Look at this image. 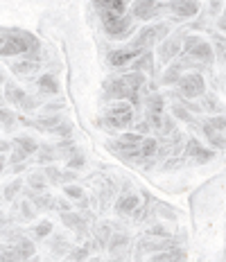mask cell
Listing matches in <instances>:
<instances>
[{
	"label": "cell",
	"instance_id": "1",
	"mask_svg": "<svg viewBox=\"0 0 226 262\" xmlns=\"http://www.w3.org/2000/svg\"><path fill=\"white\" fill-rule=\"evenodd\" d=\"M38 39L34 34H30V32L25 30H7V27H3V32H0V54H3L5 59L7 57H16V54H30L38 50Z\"/></svg>",
	"mask_w": 226,
	"mask_h": 262
},
{
	"label": "cell",
	"instance_id": "2",
	"mask_svg": "<svg viewBox=\"0 0 226 262\" xmlns=\"http://www.w3.org/2000/svg\"><path fill=\"white\" fill-rule=\"evenodd\" d=\"M100 18H102V27L107 32V36L111 39H125L134 32V14L127 12H111V9H100Z\"/></svg>",
	"mask_w": 226,
	"mask_h": 262
},
{
	"label": "cell",
	"instance_id": "3",
	"mask_svg": "<svg viewBox=\"0 0 226 262\" xmlns=\"http://www.w3.org/2000/svg\"><path fill=\"white\" fill-rule=\"evenodd\" d=\"M188 59L197 63V68H211L213 61H215V48L208 43L206 39L197 34H188L183 39V52Z\"/></svg>",
	"mask_w": 226,
	"mask_h": 262
},
{
	"label": "cell",
	"instance_id": "4",
	"mask_svg": "<svg viewBox=\"0 0 226 262\" xmlns=\"http://www.w3.org/2000/svg\"><path fill=\"white\" fill-rule=\"evenodd\" d=\"M104 122L109 124L111 129H129L134 124V104H127V102L118 100L115 104L104 113Z\"/></svg>",
	"mask_w": 226,
	"mask_h": 262
},
{
	"label": "cell",
	"instance_id": "5",
	"mask_svg": "<svg viewBox=\"0 0 226 262\" xmlns=\"http://www.w3.org/2000/svg\"><path fill=\"white\" fill-rule=\"evenodd\" d=\"M170 34V25L165 23H154V25H145L138 34L134 36V41H131V46L136 48H142V50H150L154 48L156 43H161L163 39H168Z\"/></svg>",
	"mask_w": 226,
	"mask_h": 262
},
{
	"label": "cell",
	"instance_id": "6",
	"mask_svg": "<svg viewBox=\"0 0 226 262\" xmlns=\"http://www.w3.org/2000/svg\"><path fill=\"white\" fill-rule=\"evenodd\" d=\"M176 89H179L183 100H195V97H201L203 93H206V79L201 77V73L190 70V73H186L183 77L179 79Z\"/></svg>",
	"mask_w": 226,
	"mask_h": 262
},
{
	"label": "cell",
	"instance_id": "7",
	"mask_svg": "<svg viewBox=\"0 0 226 262\" xmlns=\"http://www.w3.org/2000/svg\"><path fill=\"white\" fill-rule=\"evenodd\" d=\"M142 52H145V50H142V48H136V46L118 48V50H111L107 54V63L111 66V68H125V66L134 63Z\"/></svg>",
	"mask_w": 226,
	"mask_h": 262
},
{
	"label": "cell",
	"instance_id": "8",
	"mask_svg": "<svg viewBox=\"0 0 226 262\" xmlns=\"http://www.w3.org/2000/svg\"><path fill=\"white\" fill-rule=\"evenodd\" d=\"M134 95H140V93L131 91V86L122 77L109 79L104 84V100H131Z\"/></svg>",
	"mask_w": 226,
	"mask_h": 262
},
{
	"label": "cell",
	"instance_id": "9",
	"mask_svg": "<svg viewBox=\"0 0 226 262\" xmlns=\"http://www.w3.org/2000/svg\"><path fill=\"white\" fill-rule=\"evenodd\" d=\"M183 156L188 158V163H192V165H201V163H208L213 161V151L206 149V147H201V143L197 138H190L188 143H186V151Z\"/></svg>",
	"mask_w": 226,
	"mask_h": 262
},
{
	"label": "cell",
	"instance_id": "10",
	"mask_svg": "<svg viewBox=\"0 0 226 262\" xmlns=\"http://www.w3.org/2000/svg\"><path fill=\"white\" fill-rule=\"evenodd\" d=\"M181 52H183V41H181L179 34H174V36H168V39L161 41V48H158V59H161L163 63H170L174 57H179Z\"/></svg>",
	"mask_w": 226,
	"mask_h": 262
},
{
	"label": "cell",
	"instance_id": "11",
	"mask_svg": "<svg viewBox=\"0 0 226 262\" xmlns=\"http://www.w3.org/2000/svg\"><path fill=\"white\" fill-rule=\"evenodd\" d=\"M158 9H161V5L156 0H134L129 12L134 14L136 20H150L158 14Z\"/></svg>",
	"mask_w": 226,
	"mask_h": 262
},
{
	"label": "cell",
	"instance_id": "12",
	"mask_svg": "<svg viewBox=\"0 0 226 262\" xmlns=\"http://www.w3.org/2000/svg\"><path fill=\"white\" fill-rule=\"evenodd\" d=\"M168 9L181 18H192L199 14V3L197 0H168Z\"/></svg>",
	"mask_w": 226,
	"mask_h": 262
},
{
	"label": "cell",
	"instance_id": "13",
	"mask_svg": "<svg viewBox=\"0 0 226 262\" xmlns=\"http://www.w3.org/2000/svg\"><path fill=\"white\" fill-rule=\"evenodd\" d=\"M201 131H203V136H206V140L208 143H211L215 149H226V136L222 134V131H219L217 127H213L211 122H203L201 124Z\"/></svg>",
	"mask_w": 226,
	"mask_h": 262
},
{
	"label": "cell",
	"instance_id": "14",
	"mask_svg": "<svg viewBox=\"0 0 226 262\" xmlns=\"http://www.w3.org/2000/svg\"><path fill=\"white\" fill-rule=\"evenodd\" d=\"M138 204H140L138 194H122L118 199V204H115V212H120V215H131V212H134L136 215Z\"/></svg>",
	"mask_w": 226,
	"mask_h": 262
},
{
	"label": "cell",
	"instance_id": "15",
	"mask_svg": "<svg viewBox=\"0 0 226 262\" xmlns=\"http://www.w3.org/2000/svg\"><path fill=\"white\" fill-rule=\"evenodd\" d=\"M61 222L66 224L68 228H75L77 231V235H84V228H86V224H84V220H81V215L79 212H73V210H64L61 212Z\"/></svg>",
	"mask_w": 226,
	"mask_h": 262
},
{
	"label": "cell",
	"instance_id": "16",
	"mask_svg": "<svg viewBox=\"0 0 226 262\" xmlns=\"http://www.w3.org/2000/svg\"><path fill=\"white\" fill-rule=\"evenodd\" d=\"M38 68H41L38 61H34V59H30V57H25L23 61L12 63V70H14L16 75H20V77H30V75H34Z\"/></svg>",
	"mask_w": 226,
	"mask_h": 262
},
{
	"label": "cell",
	"instance_id": "17",
	"mask_svg": "<svg viewBox=\"0 0 226 262\" xmlns=\"http://www.w3.org/2000/svg\"><path fill=\"white\" fill-rule=\"evenodd\" d=\"M36 89H38L41 95H57L59 84H57V79H54L52 75H41V77L36 79Z\"/></svg>",
	"mask_w": 226,
	"mask_h": 262
},
{
	"label": "cell",
	"instance_id": "18",
	"mask_svg": "<svg viewBox=\"0 0 226 262\" xmlns=\"http://www.w3.org/2000/svg\"><path fill=\"white\" fill-rule=\"evenodd\" d=\"M183 63H181V61H176V63H172V66H170V68L168 70H165V73H163V84L165 86H172V84H179V79L181 77H183Z\"/></svg>",
	"mask_w": 226,
	"mask_h": 262
},
{
	"label": "cell",
	"instance_id": "19",
	"mask_svg": "<svg viewBox=\"0 0 226 262\" xmlns=\"http://www.w3.org/2000/svg\"><path fill=\"white\" fill-rule=\"evenodd\" d=\"M127 244H129V235L127 233H113L111 239H109V251H111V255H118V251L127 249Z\"/></svg>",
	"mask_w": 226,
	"mask_h": 262
},
{
	"label": "cell",
	"instance_id": "20",
	"mask_svg": "<svg viewBox=\"0 0 226 262\" xmlns=\"http://www.w3.org/2000/svg\"><path fill=\"white\" fill-rule=\"evenodd\" d=\"M14 251H16V258L18 260L32 258V255H34V244H32L30 239H25V237H18V244L14 247Z\"/></svg>",
	"mask_w": 226,
	"mask_h": 262
},
{
	"label": "cell",
	"instance_id": "21",
	"mask_svg": "<svg viewBox=\"0 0 226 262\" xmlns=\"http://www.w3.org/2000/svg\"><path fill=\"white\" fill-rule=\"evenodd\" d=\"M152 63H154L152 52H150V50H145V52H142L140 57L134 61V66H131V68H134V70H142V73H152V75H154V66H152Z\"/></svg>",
	"mask_w": 226,
	"mask_h": 262
},
{
	"label": "cell",
	"instance_id": "22",
	"mask_svg": "<svg viewBox=\"0 0 226 262\" xmlns=\"http://www.w3.org/2000/svg\"><path fill=\"white\" fill-rule=\"evenodd\" d=\"M152 260H186V251L179 247L165 249L161 253H152Z\"/></svg>",
	"mask_w": 226,
	"mask_h": 262
},
{
	"label": "cell",
	"instance_id": "23",
	"mask_svg": "<svg viewBox=\"0 0 226 262\" xmlns=\"http://www.w3.org/2000/svg\"><path fill=\"white\" fill-rule=\"evenodd\" d=\"M5 100H9L12 104L23 106V102L27 100V93H25L23 89H16V86H9V89H5Z\"/></svg>",
	"mask_w": 226,
	"mask_h": 262
},
{
	"label": "cell",
	"instance_id": "24",
	"mask_svg": "<svg viewBox=\"0 0 226 262\" xmlns=\"http://www.w3.org/2000/svg\"><path fill=\"white\" fill-rule=\"evenodd\" d=\"M201 108H203L206 113H219L224 106L219 104V100H217L215 95H211V93L206 95V93H203V95H201Z\"/></svg>",
	"mask_w": 226,
	"mask_h": 262
},
{
	"label": "cell",
	"instance_id": "25",
	"mask_svg": "<svg viewBox=\"0 0 226 262\" xmlns=\"http://www.w3.org/2000/svg\"><path fill=\"white\" fill-rule=\"evenodd\" d=\"M14 145H16V147H20V149H25L30 156L38 151L36 140H34V138H30V136H18V138H14Z\"/></svg>",
	"mask_w": 226,
	"mask_h": 262
},
{
	"label": "cell",
	"instance_id": "26",
	"mask_svg": "<svg viewBox=\"0 0 226 262\" xmlns=\"http://www.w3.org/2000/svg\"><path fill=\"white\" fill-rule=\"evenodd\" d=\"M147 111H152V113H165V102H163V97L158 95V93H152V95L147 97Z\"/></svg>",
	"mask_w": 226,
	"mask_h": 262
},
{
	"label": "cell",
	"instance_id": "27",
	"mask_svg": "<svg viewBox=\"0 0 226 262\" xmlns=\"http://www.w3.org/2000/svg\"><path fill=\"white\" fill-rule=\"evenodd\" d=\"M140 149H142V156H145V161H150V158L156 156V151H158V140L156 138H145L140 143Z\"/></svg>",
	"mask_w": 226,
	"mask_h": 262
},
{
	"label": "cell",
	"instance_id": "28",
	"mask_svg": "<svg viewBox=\"0 0 226 262\" xmlns=\"http://www.w3.org/2000/svg\"><path fill=\"white\" fill-rule=\"evenodd\" d=\"M100 9H111V12H125L127 3L125 0H93Z\"/></svg>",
	"mask_w": 226,
	"mask_h": 262
},
{
	"label": "cell",
	"instance_id": "29",
	"mask_svg": "<svg viewBox=\"0 0 226 262\" xmlns=\"http://www.w3.org/2000/svg\"><path fill=\"white\" fill-rule=\"evenodd\" d=\"M213 48H215V52H217L219 63L226 66V39H224V36L215 34V36H213Z\"/></svg>",
	"mask_w": 226,
	"mask_h": 262
},
{
	"label": "cell",
	"instance_id": "30",
	"mask_svg": "<svg viewBox=\"0 0 226 262\" xmlns=\"http://www.w3.org/2000/svg\"><path fill=\"white\" fill-rule=\"evenodd\" d=\"M172 116L183 120V122H192V116H190V108L181 102V104H172Z\"/></svg>",
	"mask_w": 226,
	"mask_h": 262
},
{
	"label": "cell",
	"instance_id": "31",
	"mask_svg": "<svg viewBox=\"0 0 226 262\" xmlns=\"http://www.w3.org/2000/svg\"><path fill=\"white\" fill-rule=\"evenodd\" d=\"M59 149V147H57ZM57 149L54 147H50V145H46V147H38V163H50V161H54L57 158Z\"/></svg>",
	"mask_w": 226,
	"mask_h": 262
},
{
	"label": "cell",
	"instance_id": "32",
	"mask_svg": "<svg viewBox=\"0 0 226 262\" xmlns=\"http://www.w3.org/2000/svg\"><path fill=\"white\" fill-rule=\"evenodd\" d=\"M68 251H70V242H66L61 235L54 237V242H52V253L54 255H66Z\"/></svg>",
	"mask_w": 226,
	"mask_h": 262
},
{
	"label": "cell",
	"instance_id": "33",
	"mask_svg": "<svg viewBox=\"0 0 226 262\" xmlns=\"http://www.w3.org/2000/svg\"><path fill=\"white\" fill-rule=\"evenodd\" d=\"M20 185H23V181H20V179H16V181H14L12 185H5V190H3L5 201H12L14 196H16V192H18V190H20Z\"/></svg>",
	"mask_w": 226,
	"mask_h": 262
},
{
	"label": "cell",
	"instance_id": "34",
	"mask_svg": "<svg viewBox=\"0 0 226 262\" xmlns=\"http://www.w3.org/2000/svg\"><path fill=\"white\" fill-rule=\"evenodd\" d=\"M50 233H52V224L50 222H41V224H36L34 226V237H38V239L48 237Z\"/></svg>",
	"mask_w": 226,
	"mask_h": 262
},
{
	"label": "cell",
	"instance_id": "35",
	"mask_svg": "<svg viewBox=\"0 0 226 262\" xmlns=\"http://www.w3.org/2000/svg\"><path fill=\"white\" fill-rule=\"evenodd\" d=\"M46 181H48L46 174H30V179H27V183H30L34 190H43L46 188Z\"/></svg>",
	"mask_w": 226,
	"mask_h": 262
},
{
	"label": "cell",
	"instance_id": "36",
	"mask_svg": "<svg viewBox=\"0 0 226 262\" xmlns=\"http://www.w3.org/2000/svg\"><path fill=\"white\" fill-rule=\"evenodd\" d=\"M64 192L70 196V199H79L84 201V190L79 188V185H64Z\"/></svg>",
	"mask_w": 226,
	"mask_h": 262
},
{
	"label": "cell",
	"instance_id": "37",
	"mask_svg": "<svg viewBox=\"0 0 226 262\" xmlns=\"http://www.w3.org/2000/svg\"><path fill=\"white\" fill-rule=\"evenodd\" d=\"M66 165H68V170H79V167H84V156L77 154V151H73Z\"/></svg>",
	"mask_w": 226,
	"mask_h": 262
},
{
	"label": "cell",
	"instance_id": "38",
	"mask_svg": "<svg viewBox=\"0 0 226 262\" xmlns=\"http://www.w3.org/2000/svg\"><path fill=\"white\" fill-rule=\"evenodd\" d=\"M91 247L93 244H86V247H81V249H73L68 253V258H73V260H84V258H88V251H91Z\"/></svg>",
	"mask_w": 226,
	"mask_h": 262
},
{
	"label": "cell",
	"instance_id": "39",
	"mask_svg": "<svg viewBox=\"0 0 226 262\" xmlns=\"http://www.w3.org/2000/svg\"><path fill=\"white\" fill-rule=\"evenodd\" d=\"M0 116H3V127H5V131L14 127V122H16V116H14V113H9L7 108H3V111H0Z\"/></svg>",
	"mask_w": 226,
	"mask_h": 262
},
{
	"label": "cell",
	"instance_id": "40",
	"mask_svg": "<svg viewBox=\"0 0 226 262\" xmlns=\"http://www.w3.org/2000/svg\"><path fill=\"white\" fill-rule=\"evenodd\" d=\"M208 122H211L213 127H217L226 136V116H213V118H208Z\"/></svg>",
	"mask_w": 226,
	"mask_h": 262
},
{
	"label": "cell",
	"instance_id": "41",
	"mask_svg": "<svg viewBox=\"0 0 226 262\" xmlns=\"http://www.w3.org/2000/svg\"><path fill=\"white\" fill-rule=\"evenodd\" d=\"M120 138L127 140V143H134V145H140L142 140H145V138H142V134H138V131H136V134H134V131H129V134H122Z\"/></svg>",
	"mask_w": 226,
	"mask_h": 262
},
{
	"label": "cell",
	"instance_id": "42",
	"mask_svg": "<svg viewBox=\"0 0 226 262\" xmlns=\"http://www.w3.org/2000/svg\"><path fill=\"white\" fill-rule=\"evenodd\" d=\"M70 131H73V127H70V122H64V120H61V124H59V127L54 129L52 134H59V136H64V138H68Z\"/></svg>",
	"mask_w": 226,
	"mask_h": 262
},
{
	"label": "cell",
	"instance_id": "43",
	"mask_svg": "<svg viewBox=\"0 0 226 262\" xmlns=\"http://www.w3.org/2000/svg\"><path fill=\"white\" fill-rule=\"evenodd\" d=\"M30 156L25 149H20V147H16V151H14V156H9V163H18V161H25V158Z\"/></svg>",
	"mask_w": 226,
	"mask_h": 262
},
{
	"label": "cell",
	"instance_id": "44",
	"mask_svg": "<svg viewBox=\"0 0 226 262\" xmlns=\"http://www.w3.org/2000/svg\"><path fill=\"white\" fill-rule=\"evenodd\" d=\"M147 233L150 235H158V237H170V233L163 226H152V228H147Z\"/></svg>",
	"mask_w": 226,
	"mask_h": 262
},
{
	"label": "cell",
	"instance_id": "45",
	"mask_svg": "<svg viewBox=\"0 0 226 262\" xmlns=\"http://www.w3.org/2000/svg\"><path fill=\"white\" fill-rule=\"evenodd\" d=\"M20 215H23V217H25V220H27V222H30V220H32V217H34V210H32V206H30V204H27V201H25V204H23V206H20Z\"/></svg>",
	"mask_w": 226,
	"mask_h": 262
},
{
	"label": "cell",
	"instance_id": "46",
	"mask_svg": "<svg viewBox=\"0 0 226 262\" xmlns=\"http://www.w3.org/2000/svg\"><path fill=\"white\" fill-rule=\"evenodd\" d=\"M150 129H152V124L147 122V118H145V120H140V122L136 124V131H138V134H147Z\"/></svg>",
	"mask_w": 226,
	"mask_h": 262
},
{
	"label": "cell",
	"instance_id": "47",
	"mask_svg": "<svg viewBox=\"0 0 226 262\" xmlns=\"http://www.w3.org/2000/svg\"><path fill=\"white\" fill-rule=\"evenodd\" d=\"M217 30H222L224 32V34H226V14L222 16V18H219L217 20Z\"/></svg>",
	"mask_w": 226,
	"mask_h": 262
}]
</instances>
